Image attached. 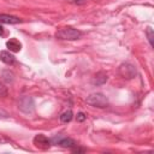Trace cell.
Instances as JSON below:
<instances>
[{"instance_id":"cell-1","label":"cell","mask_w":154,"mask_h":154,"mask_svg":"<svg viewBox=\"0 0 154 154\" xmlns=\"http://www.w3.org/2000/svg\"><path fill=\"white\" fill-rule=\"evenodd\" d=\"M82 36V31H79L78 29H75L72 26H64L58 29V31L55 32V37L59 40H69V41H75L78 40Z\"/></svg>"},{"instance_id":"cell-2","label":"cell","mask_w":154,"mask_h":154,"mask_svg":"<svg viewBox=\"0 0 154 154\" xmlns=\"http://www.w3.org/2000/svg\"><path fill=\"white\" fill-rule=\"evenodd\" d=\"M85 102L93 107L105 108L108 106V97L102 93H93L89 96H87Z\"/></svg>"},{"instance_id":"cell-3","label":"cell","mask_w":154,"mask_h":154,"mask_svg":"<svg viewBox=\"0 0 154 154\" xmlns=\"http://www.w3.org/2000/svg\"><path fill=\"white\" fill-rule=\"evenodd\" d=\"M51 143L54 144V146H59V147H63V148H70V149H72L73 147L77 146V142L73 138L64 136V135H57V136L52 137Z\"/></svg>"},{"instance_id":"cell-4","label":"cell","mask_w":154,"mask_h":154,"mask_svg":"<svg viewBox=\"0 0 154 154\" xmlns=\"http://www.w3.org/2000/svg\"><path fill=\"white\" fill-rule=\"evenodd\" d=\"M18 108L25 114H30L35 109V100L31 96H23L18 101Z\"/></svg>"},{"instance_id":"cell-5","label":"cell","mask_w":154,"mask_h":154,"mask_svg":"<svg viewBox=\"0 0 154 154\" xmlns=\"http://www.w3.org/2000/svg\"><path fill=\"white\" fill-rule=\"evenodd\" d=\"M118 73L123 77V78H126V79H131L136 76V67L130 64V63H123L119 65L118 67Z\"/></svg>"},{"instance_id":"cell-6","label":"cell","mask_w":154,"mask_h":154,"mask_svg":"<svg viewBox=\"0 0 154 154\" xmlns=\"http://www.w3.org/2000/svg\"><path fill=\"white\" fill-rule=\"evenodd\" d=\"M34 144L36 147L41 148V149H47V148L51 147L52 143H51V138H48L47 136L40 134V135H36L34 137Z\"/></svg>"},{"instance_id":"cell-7","label":"cell","mask_w":154,"mask_h":154,"mask_svg":"<svg viewBox=\"0 0 154 154\" xmlns=\"http://www.w3.org/2000/svg\"><path fill=\"white\" fill-rule=\"evenodd\" d=\"M0 23H5V24H18L22 23V19L16 17V16H11V14H0Z\"/></svg>"},{"instance_id":"cell-8","label":"cell","mask_w":154,"mask_h":154,"mask_svg":"<svg viewBox=\"0 0 154 154\" xmlns=\"http://www.w3.org/2000/svg\"><path fill=\"white\" fill-rule=\"evenodd\" d=\"M107 73L106 72H103V71H100V72H97L94 77H93V79H91V83L94 84V85H101V84H103V83H106L107 82Z\"/></svg>"},{"instance_id":"cell-9","label":"cell","mask_w":154,"mask_h":154,"mask_svg":"<svg viewBox=\"0 0 154 154\" xmlns=\"http://www.w3.org/2000/svg\"><path fill=\"white\" fill-rule=\"evenodd\" d=\"M0 60L7 65H12L14 63L16 58L12 53H10V51H1L0 52Z\"/></svg>"},{"instance_id":"cell-10","label":"cell","mask_w":154,"mask_h":154,"mask_svg":"<svg viewBox=\"0 0 154 154\" xmlns=\"http://www.w3.org/2000/svg\"><path fill=\"white\" fill-rule=\"evenodd\" d=\"M6 47L8 48L10 52L16 53V52H19V51H20V48H22V43H20L17 38H10V40L6 42Z\"/></svg>"},{"instance_id":"cell-11","label":"cell","mask_w":154,"mask_h":154,"mask_svg":"<svg viewBox=\"0 0 154 154\" xmlns=\"http://www.w3.org/2000/svg\"><path fill=\"white\" fill-rule=\"evenodd\" d=\"M72 118H73V113L71 109H67L60 114V120H61V123H65V124L70 123L72 120Z\"/></svg>"},{"instance_id":"cell-12","label":"cell","mask_w":154,"mask_h":154,"mask_svg":"<svg viewBox=\"0 0 154 154\" xmlns=\"http://www.w3.org/2000/svg\"><path fill=\"white\" fill-rule=\"evenodd\" d=\"M1 77H2V79H4L6 83H12V82H13V79H14V75H13V72H11L10 70L2 71Z\"/></svg>"},{"instance_id":"cell-13","label":"cell","mask_w":154,"mask_h":154,"mask_svg":"<svg viewBox=\"0 0 154 154\" xmlns=\"http://www.w3.org/2000/svg\"><path fill=\"white\" fill-rule=\"evenodd\" d=\"M146 34H147V37H148V42L150 45V47H153V37H154V32H153V29L149 26L147 28L146 30Z\"/></svg>"},{"instance_id":"cell-14","label":"cell","mask_w":154,"mask_h":154,"mask_svg":"<svg viewBox=\"0 0 154 154\" xmlns=\"http://www.w3.org/2000/svg\"><path fill=\"white\" fill-rule=\"evenodd\" d=\"M7 94H8L7 87L2 82H0V96H7Z\"/></svg>"},{"instance_id":"cell-15","label":"cell","mask_w":154,"mask_h":154,"mask_svg":"<svg viewBox=\"0 0 154 154\" xmlns=\"http://www.w3.org/2000/svg\"><path fill=\"white\" fill-rule=\"evenodd\" d=\"M85 118H87V116H85L83 112H79V113H77V117H76L77 122H84V120H85Z\"/></svg>"},{"instance_id":"cell-16","label":"cell","mask_w":154,"mask_h":154,"mask_svg":"<svg viewBox=\"0 0 154 154\" xmlns=\"http://www.w3.org/2000/svg\"><path fill=\"white\" fill-rule=\"evenodd\" d=\"M72 152H75V153H83V152H85V149H83V148H77V146H76V147L72 148Z\"/></svg>"},{"instance_id":"cell-17","label":"cell","mask_w":154,"mask_h":154,"mask_svg":"<svg viewBox=\"0 0 154 154\" xmlns=\"http://www.w3.org/2000/svg\"><path fill=\"white\" fill-rule=\"evenodd\" d=\"M2 34H4V28L0 25V35H2Z\"/></svg>"}]
</instances>
